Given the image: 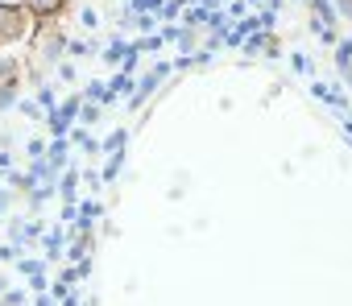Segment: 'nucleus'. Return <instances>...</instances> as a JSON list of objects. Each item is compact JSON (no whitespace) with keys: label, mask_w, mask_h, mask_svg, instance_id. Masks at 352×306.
<instances>
[{"label":"nucleus","mask_w":352,"mask_h":306,"mask_svg":"<svg viewBox=\"0 0 352 306\" xmlns=\"http://www.w3.org/2000/svg\"><path fill=\"white\" fill-rule=\"evenodd\" d=\"M100 21H104V17H100L91 5H83V9H79V25H83L87 34H96V30H100Z\"/></svg>","instance_id":"obj_12"},{"label":"nucleus","mask_w":352,"mask_h":306,"mask_svg":"<svg viewBox=\"0 0 352 306\" xmlns=\"http://www.w3.org/2000/svg\"><path fill=\"white\" fill-rule=\"evenodd\" d=\"M79 178H83V174H79L75 166L58 174V195H63V203H75V195H79Z\"/></svg>","instance_id":"obj_3"},{"label":"nucleus","mask_w":352,"mask_h":306,"mask_svg":"<svg viewBox=\"0 0 352 306\" xmlns=\"http://www.w3.org/2000/svg\"><path fill=\"white\" fill-rule=\"evenodd\" d=\"M17 75H21V62L9 58V54H0V83H9V79H17Z\"/></svg>","instance_id":"obj_11"},{"label":"nucleus","mask_w":352,"mask_h":306,"mask_svg":"<svg viewBox=\"0 0 352 306\" xmlns=\"http://www.w3.org/2000/svg\"><path fill=\"white\" fill-rule=\"evenodd\" d=\"M38 104L46 108V116H50V112L63 104V99H58V91H54V83H42V87H38Z\"/></svg>","instance_id":"obj_9"},{"label":"nucleus","mask_w":352,"mask_h":306,"mask_svg":"<svg viewBox=\"0 0 352 306\" xmlns=\"http://www.w3.org/2000/svg\"><path fill=\"white\" fill-rule=\"evenodd\" d=\"M34 17H42V21H50V17H58L63 9H67V0H30V5H25Z\"/></svg>","instance_id":"obj_4"},{"label":"nucleus","mask_w":352,"mask_h":306,"mask_svg":"<svg viewBox=\"0 0 352 306\" xmlns=\"http://www.w3.org/2000/svg\"><path fill=\"white\" fill-rule=\"evenodd\" d=\"M83 183H87V191H100V183H104V174H96V170H87V174H83Z\"/></svg>","instance_id":"obj_19"},{"label":"nucleus","mask_w":352,"mask_h":306,"mask_svg":"<svg viewBox=\"0 0 352 306\" xmlns=\"http://www.w3.org/2000/svg\"><path fill=\"white\" fill-rule=\"evenodd\" d=\"M0 195H5V191H0Z\"/></svg>","instance_id":"obj_25"},{"label":"nucleus","mask_w":352,"mask_h":306,"mask_svg":"<svg viewBox=\"0 0 352 306\" xmlns=\"http://www.w3.org/2000/svg\"><path fill=\"white\" fill-rule=\"evenodd\" d=\"M96 50H100L96 42H83V38H67V54H71V58H91Z\"/></svg>","instance_id":"obj_7"},{"label":"nucleus","mask_w":352,"mask_h":306,"mask_svg":"<svg viewBox=\"0 0 352 306\" xmlns=\"http://www.w3.org/2000/svg\"><path fill=\"white\" fill-rule=\"evenodd\" d=\"M5 290H9V281H5V277H0V294H5Z\"/></svg>","instance_id":"obj_24"},{"label":"nucleus","mask_w":352,"mask_h":306,"mask_svg":"<svg viewBox=\"0 0 352 306\" xmlns=\"http://www.w3.org/2000/svg\"><path fill=\"white\" fill-rule=\"evenodd\" d=\"M46 149H50V141H42V137H30V145H25V158H30V162H38V158H46Z\"/></svg>","instance_id":"obj_15"},{"label":"nucleus","mask_w":352,"mask_h":306,"mask_svg":"<svg viewBox=\"0 0 352 306\" xmlns=\"http://www.w3.org/2000/svg\"><path fill=\"white\" fill-rule=\"evenodd\" d=\"M25 298H30L25 290H13V285H9L5 294H0V306H25Z\"/></svg>","instance_id":"obj_17"},{"label":"nucleus","mask_w":352,"mask_h":306,"mask_svg":"<svg viewBox=\"0 0 352 306\" xmlns=\"http://www.w3.org/2000/svg\"><path fill=\"white\" fill-rule=\"evenodd\" d=\"M34 50L42 54L46 67H58L63 54H67V34H58V30H38V34H34Z\"/></svg>","instance_id":"obj_1"},{"label":"nucleus","mask_w":352,"mask_h":306,"mask_svg":"<svg viewBox=\"0 0 352 306\" xmlns=\"http://www.w3.org/2000/svg\"><path fill=\"white\" fill-rule=\"evenodd\" d=\"M100 112H104V104L100 99H83V108H79V124H100Z\"/></svg>","instance_id":"obj_8"},{"label":"nucleus","mask_w":352,"mask_h":306,"mask_svg":"<svg viewBox=\"0 0 352 306\" xmlns=\"http://www.w3.org/2000/svg\"><path fill=\"white\" fill-rule=\"evenodd\" d=\"M124 54H129V42H124V38H120V34H116V38H112V42H108V50H104V54H100V58H104V62H108V67H120V62H124Z\"/></svg>","instance_id":"obj_6"},{"label":"nucleus","mask_w":352,"mask_h":306,"mask_svg":"<svg viewBox=\"0 0 352 306\" xmlns=\"http://www.w3.org/2000/svg\"><path fill=\"white\" fill-rule=\"evenodd\" d=\"M124 145H129V132H124V128H116V132H108V137L100 141V149H104V153H120Z\"/></svg>","instance_id":"obj_10"},{"label":"nucleus","mask_w":352,"mask_h":306,"mask_svg":"<svg viewBox=\"0 0 352 306\" xmlns=\"http://www.w3.org/2000/svg\"><path fill=\"white\" fill-rule=\"evenodd\" d=\"M17 257H21V244H0V261L5 265H17Z\"/></svg>","instance_id":"obj_18"},{"label":"nucleus","mask_w":352,"mask_h":306,"mask_svg":"<svg viewBox=\"0 0 352 306\" xmlns=\"http://www.w3.org/2000/svg\"><path fill=\"white\" fill-rule=\"evenodd\" d=\"M290 71H294V75H311L315 67H311V58H307L302 50H294V54H290Z\"/></svg>","instance_id":"obj_16"},{"label":"nucleus","mask_w":352,"mask_h":306,"mask_svg":"<svg viewBox=\"0 0 352 306\" xmlns=\"http://www.w3.org/2000/svg\"><path fill=\"white\" fill-rule=\"evenodd\" d=\"M25 13H30V9H5V5H0V46L17 42V38H21V34L30 30Z\"/></svg>","instance_id":"obj_2"},{"label":"nucleus","mask_w":352,"mask_h":306,"mask_svg":"<svg viewBox=\"0 0 352 306\" xmlns=\"http://www.w3.org/2000/svg\"><path fill=\"white\" fill-rule=\"evenodd\" d=\"M9 211V195H0V215H5Z\"/></svg>","instance_id":"obj_22"},{"label":"nucleus","mask_w":352,"mask_h":306,"mask_svg":"<svg viewBox=\"0 0 352 306\" xmlns=\"http://www.w3.org/2000/svg\"><path fill=\"white\" fill-rule=\"evenodd\" d=\"M63 257V232H46V261Z\"/></svg>","instance_id":"obj_14"},{"label":"nucleus","mask_w":352,"mask_h":306,"mask_svg":"<svg viewBox=\"0 0 352 306\" xmlns=\"http://www.w3.org/2000/svg\"><path fill=\"white\" fill-rule=\"evenodd\" d=\"M17 99H21V79H9V83H0V112L17 108Z\"/></svg>","instance_id":"obj_5"},{"label":"nucleus","mask_w":352,"mask_h":306,"mask_svg":"<svg viewBox=\"0 0 352 306\" xmlns=\"http://www.w3.org/2000/svg\"><path fill=\"white\" fill-rule=\"evenodd\" d=\"M0 5H5V9H25L30 0H0Z\"/></svg>","instance_id":"obj_20"},{"label":"nucleus","mask_w":352,"mask_h":306,"mask_svg":"<svg viewBox=\"0 0 352 306\" xmlns=\"http://www.w3.org/2000/svg\"><path fill=\"white\" fill-rule=\"evenodd\" d=\"M208 9H224V5H232V0H204Z\"/></svg>","instance_id":"obj_21"},{"label":"nucleus","mask_w":352,"mask_h":306,"mask_svg":"<svg viewBox=\"0 0 352 306\" xmlns=\"http://www.w3.org/2000/svg\"><path fill=\"white\" fill-rule=\"evenodd\" d=\"M179 5H204V0H179Z\"/></svg>","instance_id":"obj_23"},{"label":"nucleus","mask_w":352,"mask_h":306,"mask_svg":"<svg viewBox=\"0 0 352 306\" xmlns=\"http://www.w3.org/2000/svg\"><path fill=\"white\" fill-rule=\"evenodd\" d=\"M54 75H58V79H63V83H79V67H75V62H71V58H63V62H58V67H54Z\"/></svg>","instance_id":"obj_13"}]
</instances>
